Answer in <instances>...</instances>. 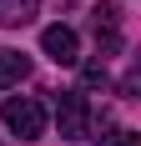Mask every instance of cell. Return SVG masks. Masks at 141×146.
I'll return each mask as SVG.
<instances>
[{"mask_svg":"<svg viewBox=\"0 0 141 146\" xmlns=\"http://www.w3.org/2000/svg\"><path fill=\"white\" fill-rule=\"evenodd\" d=\"M0 121L20 136V141H41L45 136V106L35 101V96H10V101L0 106Z\"/></svg>","mask_w":141,"mask_h":146,"instance_id":"cell-1","label":"cell"},{"mask_svg":"<svg viewBox=\"0 0 141 146\" xmlns=\"http://www.w3.org/2000/svg\"><path fill=\"white\" fill-rule=\"evenodd\" d=\"M91 35H96V56H121V45H126V35H121V5L116 0H101L96 10H91Z\"/></svg>","mask_w":141,"mask_h":146,"instance_id":"cell-2","label":"cell"},{"mask_svg":"<svg viewBox=\"0 0 141 146\" xmlns=\"http://www.w3.org/2000/svg\"><path fill=\"white\" fill-rule=\"evenodd\" d=\"M41 45H45V56L56 60V66H76V60H81V40H76L70 25H45L41 30Z\"/></svg>","mask_w":141,"mask_h":146,"instance_id":"cell-4","label":"cell"},{"mask_svg":"<svg viewBox=\"0 0 141 146\" xmlns=\"http://www.w3.org/2000/svg\"><path fill=\"white\" fill-rule=\"evenodd\" d=\"M56 126L66 141H86L91 136V106H86L81 91H61L56 96Z\"/></svg>","mask_w":141,"mask_h":146,"instance_id":"cell-3","label":"cell"},{"mask_svg":"<svg viewBox=\"0 0 141 146\" xmlns=\"http://www.w3.org/2000/svg\"><path fill=\"white\" fill-rule=\"evenodd\" d=\"M41 10V0H0V30H15V25H30Z\"/></svg>","mask_w":141,"mask_h":146,"instance_id":"cell-5","label":"cell"},{"mask_svg":"<svg viewBox=\"0 0 141 146\" xmlns=\"http://www.w3.org/2000/svg\"><path fill=\"white\" fill-rule=\"evenodd\" d=\"M81 81H86V86H106V60H86V71H81Z\"/></svg>","mask_w":141,"mask_h":146,"instance_id":"cell-7","label":"cell"},{"mask_svg":"<svg viewBox=\"0 0 141 146\" xmlns=\"http://www.w3.org/2000/svg\"><path fill=\"white\" fill-rule=\"evenodd\" d=\"M30 76V56H20V50H0V91L20 86Z\"/></svg>","mask_w":141,"mask_h":146,"instance_id":"cell-6","label":"cell"},{"mask_svg":"<svg viewBox=\"0 0 141 146\" xmlns=\"http://www.w3.org/2000/svg\"><path fill=\"white\" fill-rule=\"evenodd\" d=\"M101 146H141V136H136V131H111Z\"/></svg>","mask_w":141,"mask_h":146,"instance_id":"cell-8","label":"cell"}]
</instances>
